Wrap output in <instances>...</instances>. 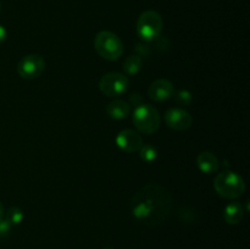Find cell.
Here are the masks:
<instances>
[{"label":"cell","instance_id":"cell-1","mask_svg":"<svg viewBox=\"0 0 250 249\" xmlns=\"http://www.w3.org/2000/svg\"><path fill=\"white\" fill-rule=\"evenodd\" d=\"M172 208L171 193L156 183H149L141 188L131 202L134 219L146 226H158L165 222L172 212Z\"/></svg>","mask_w":250,"mask_h":249},{"label":"cell","instance_id":"cell-2","mask_svg":"<svg viewBox=\"0 0 250 249\" xmlns=\"http://www.w3.org/2000/svg\"><path fill=\"white\" fill-rule=\"evenodd\" d=\"M214 188L220 197L225 199H236L246 190L244 180L233 171H224L214 180Z\"/></svg>","mask_w":250,"mask_h":249},{"label":"cell","instance_id":"cell-3","mask_svg":"<svg viewBox=\"0 0 250 249\" xmlns=\"http://www.w3.org/2000/svg\"><path fill=\"white\" fill-rule=\"evenodd\" d=\"M94 48L103 59L109 61L117 60L124 53L122 41L110 31H102L95 36Z\"/></svg>","mask_w":250,"mask_h":249},{"label":"cell","instance_id":"cell-4","mask_svg":"<svg viewBox=\"0 0 250 249\" xmlns=\"http://www.w3.org/2000/svg\"><path fill=\"white\" fill-rule=\"evenodd\" d=\"M133 124L143 134H153L159 129L161 116L158 110L149 104H141L133 111Z\"/></svg>","mask_w":250,"mask_h":249},{"label":"cell","instance_id":"cell-5","mask_svg":"<svg viewBox=\"0 0 250 249\" xmlns=\"http://www.w3.org/2000/svg\"><path fill=\"white\" fill-rule=\"evenodd\" d=\"M164 27L163 17L154 10L142 12L137 21V33L146 42H153L161 34Z\"/></svg>","mask_w":250,"mask_h":249},{"label":"cell","instance_id":"cell-6","mask_svg":"<svg viewBox=\"0 0 250 249\" xmlns=\"http://www.w3.org/2000/svg\"><path fill=\"white\" fill-rule=\"evenodd\" d=\"M129 87L127 76L120 72H109L100 78L99 89L106 97L116 98L125 94Z\"/></svg>","mask_w":250,"mask_h":249},{"label":"cell","instance_id":"cell-7","mask_svg":"<svg viewBox=\"0 0 250 249\" xmlns=\"http://www.w3.org/2000/svg\"><path fill=\"white\" fill-rule=\"evenodd\" d=\"M45 70V60L39 54H28L17 63V72L24 80L38 78Z\"/></svg>","mask_w":250,"mask_h":249},{"label":"cell","instance_id":"cell-8","mask_svg":"<svg viewBox=\"0 0 250 249\" xmlns=\"http://www.w3.org/2000/svg\"><path fill=\"white\" fill-rule=\"evenodd\" d=\"M164 119H165L166 124L170 128L175 129V131H186L193 124V119L189 112H187L183 109H180V107L168 109L165 112Z\"/></svg>","mask_w":250,"mask_h":249},{"label":"cell","instance_id":"cell-9","mask_svg":"<svg viewBox=\"0 0 250 249\" xmlns=\"http://www.w3.org/2000/svg\"><path fill=\"white\" fill-rule=\"evenodd\" d=\"M116 144L121 150L126 153L138 151L143 145V138L138 132L133 129H124L116 137Z\"/></svg>","mask_w":250,"mask_h":249},{"label":"cell","instance_id":"cell-10","mask_svg":"<svg viewBox=\"0 0 250 249\" xmlns=\"http://www.w3.org/2000/svg\"><path fill=\"white\" fill-rule=\"evenodd\" d=\"M173 94H175V88H173L172 82H170L168 80L160 78V80L154 81L149 87V97L154 102H166L172 98Z\"/></svg>","mask_w":250,"mask_h":249},{"label":"cell","instance_id":"cell-11","mask_svg":"<svg viewBox=\"0 0 250 249\" xmlns=\"http://www.w3.org/2000/svg\"><path fill=\"white\" fill-rule=\"evenodd\" d=\"M197 165L202 172L210 175V173H215L219 170L220 164L214 154L210 153V151H203L198 155Z\"/></svg>","mask_w":250,"mask_h":249},{"label":"cell","instance_id":"cell-12","mask_svg":"<svg viewBox=\"0 0 250 249\" xmlns=\"http://www.w3.org/2000/svg\"><path fill=\"white\" fill-rule=\"evenodd\" d=\"M131 111V106L127 102L121 99H115L110 102L106 106V112L109 117L114 120H122L127 117Z\"/></svg>","mask_w":250,"mask_h":249},{"label":"cell","instance_id":"cell-13","mask_svg":"<svg viewBox=\"0 0 250 249\" xmlns=\"http://www.w3.org/2000/svg\"><path fill=\"white\" fill-rule=\"evenodd\" d=\"M244 208L239 202H233L227 205L224 210V219L227 224L237 225L243 220Z\"/></svg>","mask_w":250,"mask_h":249},{"label":"cell","instance_id":"cell-14","mask_svg":"<svg viewBox=\"0 0 250 249\" xmlns=\"http://www.w3.org/2000/svg\"><path fill=\"white\" fill-rule=\"evenodd\" d=\"M142 67V59L138 55H129L124 61V70L127 75H136Z\"/></svg>","mask_w":250,"mask_h":249},{"label":"cell","instance_id":"cell-15","mask_svg":"<svg viewBox=\"0 0 250 249\" xmlns=\"http://www.w3.org/2000/svg\"><path fill=\"white\" fill-rule=\"evenodd\" d=\"M138 151L141 159L143 161H146V163H153L156 159V156H158V151H156V149L154 148L153 145H150V144H143Z\"/></svg>","mask_w":250,"mask_h":249},{"label":"cell","instance_id":"cell-16","mask_svg":"<svg viewBox=\"0 0 250 249\" xmlns=\"http://www.w3.org/2000/svg\"><path fill=\"white\" fill-rule=\"evenodd\" d=\"M23 216H24L23 211H22V210L20 209V208L12 207V208H10L9 210H7L6 217H5V219H6L7 221H9L10 224H11V226H12V225L21 224L22 220H23Z\"/></svg>","mask_w":250,"mask_h":249},{"label":"cell","instance_id":"cell-17","mask_svg":"<svg viewBox=\"0 0 250 249\" xmlns=\"http://www.w3.org/2000/svg\"><path fill=\"white\" fill-rule=\"evenodd\" d=\"M176 100H177L178 104L188 105L192 102V94L189 92H187V90H181L176 95Z\"/></svg>","mask_w":250,"mask_h":249},{"label":"cell","instance_id":"cell-18","mask_svg":"<svg viewBox=\"0 0 250 249\" xmlns=\"http://www.w3.org/2000/svg\"><path fill=\"white\" fill-rule=\"evenodd\" d=\"M10 231H11V224L5 217L2 220H0V238L6 237Z\"/></svg>","mask_w":250,"mask_h":249},{"label":"cell","instance_id":"cell-19","mask_svg":"<svg viewBox=\"0 0 250 249\" xmlns=\"http://www.w3.org/2000/svg\"><path fill=\"white\" fill-rule=\"evenodd\" d=\"M6 38H7L6 29H5L4 27H2L1 24H0V44L4 43V42L6 41Z\"/></svg>","mask_w":250,"mask_h":249},{"label":"cell","instance_id":"cell-20","mask_svg":"<svg viewBox=\"0 0 250 249\" xmlns=\"http://www.w3.org/2000/svg\"><path fill=\"white\" fill-rule=\"evenodd\" d=\"M4 219V207H2L1 202H0V220Z\"/></svg>","mask_w":250,"mask_h":249},{"label":"cell","instance_id":"cell-21","mask_svg":"<svg viewBox=\"0 0 250 249\" xmlns=\"http://www.w3.org/2000/svg\"><path fill=\"white\" fill-rule=\"evenodd\" d=\"M104 249H112V248H110V247H106V248H104Z\"/></svg>","mask_w":250,"mask_h":249},{"label":"cell","instance_id":"cell-22","mask_svg":"<svg viewBox=\"0 0 250 249\" xmlns=\"http://www.w3.org/2000/svg\"><path fill=\"white\" fill-rule=\"evenodd\" d=\"M0 9H1V5H0Z\"/></svg>","mask_w":250,"mask_h":249}]
</instances>
